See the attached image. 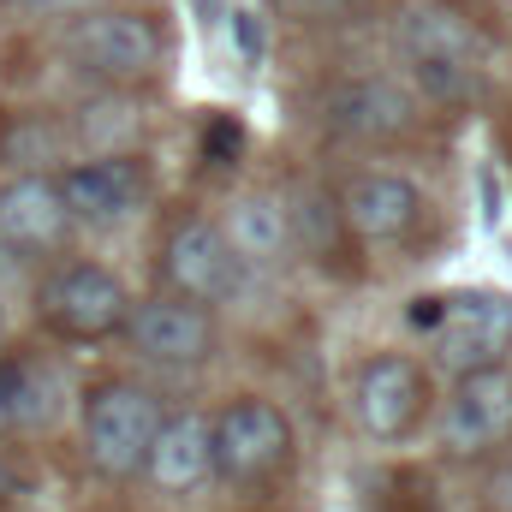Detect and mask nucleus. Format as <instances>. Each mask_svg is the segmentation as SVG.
<instances>
[{"mask_svg": "<svg viewBox=\"0 0 512 512\" xmlns=\"http://www.w3.org/2000/svg\"><path fill=\"white\" fill-rule=\"evenodd\" d=\"M161 399L137 382H102L84 399V453L102 477L143 471L155 435H161Z\"/></svg>", "mask_w": 512, "mask_h": 512, "instance_id": "f257e3e1", "label": "nucleus"}, {"mask_svg": "<svg viewBox=\"0 0 512 512\" xmlns=\"http://www.w3.org/2000/svg\"><path fill=\"white\" fill-rule=\"evenodd\" d=\"M209 441H215V477L227 483H262L292 459V423L268 399H233L209 423Z\"/></svg>", "mask_w": 512, "mask_h": 512, "instance_id": "f03ea898", "label": "nucleus"}, {"mask_svg": "<svg viewBox=\"0 0 512 512\" xmlns=\"http://www.w3.org/2000/svg\"><path fill=\"white\" fill-rule=\"evenodd\" d=\"M316 120L346 143H387V137H405L417 126V90H405L399 78H382V72L340 78L322 90Z\"/></svg>", "mask_w": 512, "mask_h": 512, "instance_id": "7ed1b4c3", "label": "nucleus"}, {"mask_svg": "<svg viewBox=\"0 0 512 512\" xmlns=\"http://www.w3.org/2000/svg\"><path fill=\"white\" fill-rule=\"evenodd\" d=\"M131 298L120 274L96 268V262H66L60 274L42 280V322L66 340H108L114 328H126Z\"/></svg>", "mask_w": 512, "mask_h": 512, "instance_id": "20e7f679", "label": "nucleus"}, {"mask_svg": "<svg viewBox=\"0 0 512 512\" xmlns=\"http://www.w3.org/2000/svg\"><path fill=\"white\" fill-rule=\"evenodd\" d=\"M435 358L465 382V376H489L507 370L512 358V298L501 292H465L447 298V316L435 328Z\"/></svg>", "mask_w": 512, "mask_h": 512, "instance_id": "39448f33", "label": "nucleus"}, {"mask_svg": "<svg viewBox=\"0 0 512 512\" xmlns=\"http://www.w3.org/2000/svg\"><path fill=\"white\" fill-rule=\"evenodd\" d=\"M66 54H72L84 72L126 84V78L155 72V60H161V30H155L143 12L102 6V12H84V18L66 24Z\"/></svg>", "mask_w": 512, "mask_h": 512, "instance_id": "423d86ee", "label": "nucleus"}, {"mask_svg": "<svg viewBox=\"0 0 512 512\" xmlns=\"http://www.w3.org/2000/svg\"><path fill=\"white\" fill-rule=\"evenodd\" d=\"M161 274H167L173 298H185V304H215V298L233 292V280H239V256L227 251V239H221L215 221L191 215V221H179V227L167 233Z\"/></svg>", "mask_w": 512, "mask_h": 512, "instance_id": "0eeeda50", "label": "nucleus"}, {"mask_svg": "<svg viewBox=\"0 0 512 512\" xmlns=\"http://www.w3.org/2000/svg\"><path fill=\"white\" fill-rule=\"evenodd\" d=\"M126 334L137 346V358L167 364V370H191L215 352V316L203 304L185 298H149L126 316Z\"/></svg>", "mask_w": 512, "mask_h": 512, "instance_id": "6e6552de", "label": "nucleus"}, {"mask_svg": "<svg viewBox=\"0 0 512 512\" xmlns=\"http://www.w3.org/2000/svg\"><path fill=\"white\" fill-rule=\"evenodd\" d=\"M143 161L131 155H96V161H78L60 173V197H66V215L84 221V227H120L143 209Z\"/></svg>", "mask_w": 512, "mask_h": 512, "instance_id": "1a4fd4ad", "label": "nucleus"}, {"mask_svg": "<svg viewBox=\"0 0 512 512\" xmlns=\"http://www.w3.org/2000/svg\"><path fill=\"white\" fill-rule=\"evenodd\" d=\"M423 215V191L399 173H352L340 185V221L370 239V245H387V239H405Z\"/></svg>", "mask_w": 512, "mask_h": 512, "instance_id": "9d476101", "label": "nucleus"}, {"mask_svg": "<svg viewBox=\"0 0 512 512\" xmlns=\"http://www.w3.org/2000/svg\"><path fill=\"white\" fill-rule=\"evenodd\" d=\"M512 435V370L465 376L441 411V441L453 453H483Z\"/></svg>", "mask_w": 512, "mask_h": 512, "instance_id": "9b49d317", "label": "nucleus"}, {"mask_svg": "<svg viewBox=\"0 0 512 512\" xmlns=\"http://www.w3.org/2000/svg\"><path fill=\"white\" fill-rule=\"evenodd\" d=\"M352 411L364 423V435L376 441H393L417 423L423 411V376L411 358H376L358 370V387H352Z\"/></svg>", "mask_w": 512, "mask_h": 512, "instance_id": "f8f14e48", "label": "nucleus"}, {"mask_svg": "<svg viewBox=\"0 0 512 512\" xmlns=\"http://www.w3.org/2000/svg\"><path fill=\"white\" fill-rule=\"evenodd\" d=\"M72 215H66V197H60V179L48 173H24L0 191V245L12 251H54L66 239Z\"/></svg>", "mask_w": 512, "mask_h": 512, "instance_id": "ddd939ff", "label": "nucleus"}, {"mask_svg": "<svg viewBox=\"0 0 512 512\" xmlns=\"http://www.w3.org/2000/svg\"><path fill=\"white\" fill-rule=\"evenodd\" d=\"M143 471H149V483L167 489V495H185V489H197L203 477H215L209 417H197V411L167 417L161 435H155V447H149V459H143Z\"/></svg>", "mask_w": 512, "mask_h": 512, "instance_id": "4468645a", "label": "nucleus"}, {"mask_svg": "<svg viewBox=\"0 0 512 512\" xmlns=\"http://www.w3.org/2000/svg\"><path fill=\"white\" fill-rule=\"evenodd\" d=\"M399 48L411 66H465V72L483 66V36L447 6H411L399 18Z\"/></svg>", "mask_w": 512, "mask_h": 512, "instance_id": "2eb2a0df", "label": "nucleus"}, {"mask_svg": "<svg viewBox=\"0 0 512 512\" xmlns=\"http://www.w3.org/2000/svg\"><path fill=\"white\" fill-rule=\"evenodd\" d=\"M221 239H227V251L239 256V262H251V268L280 262V256L292 251L286 197H274V191H245V197H233V209H227V221H221Z\"/></svg>", "mask_w": 512, "mask_h": 512, "instance_id": "dca6fc26", "label": "nucleus"}, {"mask_svg": "<svg viewBox=\"0 0 512 512\" xmlns=\"http://www.w3.org/2000/svg\"><path fill=\"white\" fill-rule=\"evenodd\" d=\"M286 221H292V245H304L310 256H328L340 245V197H328L322 185H298L286 197Z\"/></svg>", "mask_w": 512, "mask_h": 512, "instance_id": "f3484780", "label": "nucleus"}, {"mask_svg": "<svg viewBox=\"0 0 512 512\" xmlns=\"http://www.w3.org/2000/svg\"><path fill=\"white\" fill-rule=\"evenodd\" d=\"M6 376H12V417H18V423H30V429L54 423L66 387H60V376H54L48 364H6Z\"/></svg>", "mask_w": 512, "mask_h": 512, "instance_id": "a211bd4d", "label": "nucleus"}, {"mask_svg": "<svg viewBox=\"0 0 512 512\" xmlns=\"http://www.w3.org/2000/svg\"><path fill=\"white\" fill-rule=\"evenodd\" d=\"M411 78L423 102H471L483 84V72H465V66H411Z\"/></svg>", "mask_w": 512, "mask_h": 512, "instance_id": "6ab92c4d", "label": "nucleus"}, {"mask_svg": "<svg viewBox=\"0 0 512 512\" xmlns=\"http://www.w3.org/2000/svg\"><path fill=\"white\" fill-rule=\"evenodd\" d=\"M18 12H36V18H84V12H102V0H12Z\"/></svg>", "mask_w": 512, "mask_h": 512, "instance_id": "aec40b11", "label": "nucleus"}, {"mask_svg": "<svg viewBox=\"0 0 512 512\" xmlns=\"http://www.w3.org/2000/svg\"><path fill=\"white\" fill-rule=\"evenodd\" d=\"M239 143H245V131L233 126V120H215V126H209V161H233Z\"/></svg>", "mask_w": 512, "mask_h": 512, "instance_id": "412c9836", "label": "nucleus"}, {"mask_svg": "<svg viewBox=\"0 0 512 512\" xmlns=\"http://www.w3.org/2000/svg\"><path fill=\"white\" fill-rule=\"evenodd\" d=\"M405 316H411V328H429V334H435V328H441V316H447V298H417Z\"/></svg>", "mask_w": 512, "mask_h": 512, "instance_id": "4be33fe9", "label": "nucleus"}, {"mask_svg": "<svg viewBox=\"0 0 512 512\" xmlns=\"http://www.w3.org/2000/svg\"><path fill=\"white\" fill-rule=\"evenodd\" d=\"M233 24H239V48H245V60H262V24H256V12H233Z\"/></svg>", "mask_w": 512, "mask_h": 512, "instance_id": "5701e85b", "label": "nucleus"}, {"mask_svg": "<svg viewBox=\"0 0 512 512\" xmlns=\"http://www.w3.org/2000/svg\"><path fill=\"white\" fill-rule=\"evenodd\" d=\"M489 507H495V512H512V465L495 477V483H489Z\"/></svg>", "mask_w": 512, "mask_h": 512, "instance_id": "b1692460", "label": "nucleus"}, {"mask_svg": "<svg viewBox=\"0 0 512 512\" xmlns=\"http://www.w3.org/2000/svg\"><path fill=\"white\" fill-rule=\"evenodd\" d=\"M18 417H12V376H6V364H0V429H12Z\"/></svg>", "mask_w": 512, "mask_h": 512, "instance_id": "393cba45", "label": "nucleus"}, {"mask_svg": "<svg viewBox=\"0 0 512 512\" xmlns=\"http://www.w3.org/2000/svg\"><path fill=\"white\" fill-rule=\"evenodd\" d=\"M102 114H114V108L102 102ZM84 131H96V143H102V131H108V120H84ZM114 131H131V120H114Z\"/></svg>", "mask_w": 512, "mask_h": 512, "instance_id": "a878e982", "label": "nucleus"}, {"mask_svg": "<svg viewBox=\"0 0 512 512\" xmlns=\"http://www.w3.org/2000/svg\"><path fill=\"white\" fill-rule=\"evenodd\" d=\"M0 334H6V310H0Z\"/></svg>", "mask_w": 512, "mask_h": 512, "instance_id": "bb28decb", "label": "nucleus"}]
</instances>
